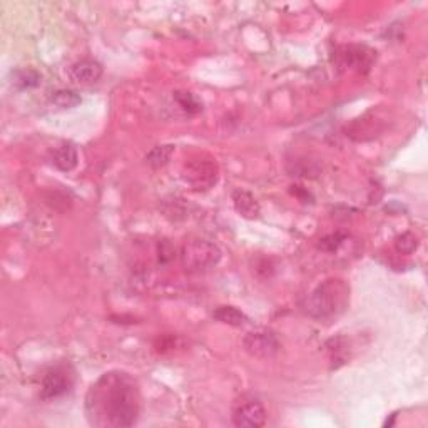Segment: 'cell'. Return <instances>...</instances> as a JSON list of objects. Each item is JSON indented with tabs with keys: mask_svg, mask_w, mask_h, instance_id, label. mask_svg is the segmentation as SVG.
<instances>
[{
	"mask_svg": "<svg viewBox=\"0 0 428 428\" xmlns=\"http://www.w3.org/2000/svg\"><path fill=\"white\" fill-rule=\"evenodd\" d=\"M291 192H293L299 201H303V203H313V196L302 186H291Z\"/></svg>",
	"mask_w": 428,
	"mask_h": 428,
	"instance_id": "21",
	"label": "cell"
},
{
	"mask_svg": "<svg viewBox=\"0 0 428 428\" xmlns=\"http://www.w3.org/2000/svg\"><path fill=\"white\" fill-rule=\"evenodd\" d=\"M42 76L34 69H15L10 76L12 88L17 90H27L34 89L40 84Z\"/></svg>",
	"mask_w": 428,
	"mask_h": 428,
	"instance_id": "12",
	"label": "cell"
},
{
	"mask_svg": "<svg viewBox=\"0 0 428 428\" xmlns=\"http://www.w3.org/2000/svg\"><path fill=\"white\" fill-rule=\"evenodd\" d=\"M341 57H343V63L348 67L355 69L358 72H368V69L373 64L374 52L366 47H360V45H352V47L345 49Z\"/></svg>",
	"mask_w": 428,
	"mask_h": 428,
	"instance_id": "9",
	"label": "cell"
},
{
	"mask_svg": "<svg viewBox=\"0 0 428 428\" xmlns=\"http://www.w3.org/2000/svg\"><path fill=\"white\" fill-rule=\"evenodd\" d=\"M51 101L52 104L60 107V109H74V107L81 104L82 99L79 94L74 92V90L63 89V90H56V92L51 96Z\"/></svg>",
	"mask_w": 428,
	"mask_h": 428,
	"instance_id": "14",
	"label": "cell"
},
{
	"mask_svg": "<svg viewBox=\"0 0 428 428\" xmlns=\"http://www.w3.org/2000/svg\"><path fill=\"white\" fill-rule=\"evenodd\" d=\"M418 248V240L413 233L406 231L395 238V249L400 254H411Z\"/></svg>",
	"mask_w": 428,
	"mask_h": 428,
	"instance_id": "18",
	"label": "cell"
},
{
	"mask_svg": "<svg viewBox=\"0 0 428 428\" xmlns=\"http://www.w3.org/2000/svg\"><path fill=\"white\" fill-rule=\"evenodd\" d=\"M183 178L191 184L196 191L211 189L217 181V166L213 159L196 158L191 159L184 166Z\"/></svg>",
	"mask_w": 428,
	"mask_h": 428,
	"instance_id": "7",
	"label": "cell"
},
{
	"mask_svg": "<svg viewBox=\"0 0 428 428\" xmlns=\"http://www.w3.org/2000/svg\"><path fill=\"white\" fill-rule=\"evenodd\" d=\"M141 411L138 381L124 372H109L89 388L85 413L94 427H133Z\"/></svg>",
	"mask_w": 428,
	"mask_h": 428,
	"instance_id": "1",
	"label": "cell"
},
{
	"mask_svg": "<svg viewBox=\"0 0 428 428\" xmlns=\"http://www.w3.org/2000/svg\"><path fill=\"white\" fill-rule=\"evenodd\" d=\"M233 423L241 428H258L266 423V410L261 400L245 395L233 406Z\"/></svg>",
	"mask_w": 428,
	"mask_h": 428,
	"instance_id": "5",
	"label": "cell"
},
{
	"mask_svg": "<svg viewBox=\"0 0 428 428\" xmlns=\"http://www.w3.org/2000/svg\"><path fill=\"white\" fill-rule=\"evenodd\" d=\"M77 160H79L77 149L71 142L60 144V146H57L52 152V164L63 172L72 171L74 167L77 166Z\"/></svg>",
	"mask_w": 428,
	"mask_h": 428,
	"instance_id": "11",
	"label": "cell"
},
{
	"mask_svg": "<svg viewBox=\"0 0 428 428\" xmlns=\"http://www.w3.org/2000/svg\"><path fill=\"white\" fill-rule=\"evenodd\" d=\"M172 152H174V146H156L147 152L146 163L152 167L166 166L170 163Z\"/></svg>",
	"mask_w": 428,
	"mask_h": 428,
	"instance_id": "15",
	"label": "cell"
},
{
	"mask_svg": "<svg viewBox=\"0 0 428 428\" xmlns=\"http://www.w3.org/2000/svg\"><path fill=\"white\" fill-rule=\"evenodd\" d=\"M221 261V249L203 238H189L181 248V266L188 274H203Z\"/></svg>",
	"mask_w": 428,
	"mask_h": 428,
	"instance_id": "3",
	"label": "cell"
},
{
	"mask_svg": "<svg viewBox=\"0 0 428 428\" xmlns=\"http://www.w3.org/2000/svg\"><path fill=\"white\" fill-rule=\"evenodd\" d=\"M74 386V372L69 365H57L47 370L40 385V398L42 400H54V398L64 397Z\"/></svg>",
	"mask_w": 428,
	"mask_h": 428,
	"instance_id": "4",
	"label": "cell"
},
{
	"mask_svg": "<svg viewBox=\"0 0 428 428\" xmlns=\"http://www.w3.org/2000/svg\"><path fill=\"white\" fill-rule=\"evenodd\" d=\"M242 347H245L249 356L268 360V358H273L279 352V340L273 330L256 328V330L249 331L245 336Z\"/></svg>",
	"mask_w": 428,
	"mask_h": 428,
	"instance_id": "6",
	"label": "cell"
},
{
	"mask_svg": "<svg viewBox=\"0 0 428 428\" xmlns=\"http://www.w3.org/2000/svg\"><path fill=\"white\" fill-rule=\"evenodd\" d=\"M291 176H303V178H316L320 174V166L315 160L308 159H296L293 160V170H290Z\"/></svg>",
	"mask_w": 428,
	"mask_h": 428,
	"instance_id": "17",
	"label": "cell"
},
{
	"mask_svg": "<svg viewBox=\"0 0 428 428\" xmlns=\"http://www.w3.org/2000/svg\"><path fill=\"white\" fill-rule=\"evenodd\" d=\"M172 258V248L167 241H163L159 245V261L167 263Z\"/></svg>",
	"mask_w": 428,
	"mask_h": 428,
	"instance_id": "20",
	"label": "cell"
},
{
	"mask_svg": "<svg viewBox=\"0 0 428 428\" xmlns=\"http://www.w3.org/2000/svg\"><path fill=\"white\" fill-rule=\"evenodd\" d=\"M345 241H347V234L333 233V234H328V236L321 238L318 242V248L327 251V253H335V251H338V248L343 245Z\"/></svg>",
	"mask_w": 428,
	"mask_h": 428,
	"instance_id": "19",
	"label": "cell"
},
{
	"mask_svg": "<svg viewBox=\"0 0 428 428\" xmlns=\"http://www.w3.org/2000/svg\"><path fill=\"white\" fill-rule=\"evenodd\" d=\"M349 304V286L345 279L323 281L306 298V311L311 318L328 321L338 318Z\"/></svg>",
	"mask_w": 428,
	"mask_h": 428,
	"instance_id": "2",
	"label": "cell"
},
{
	"mask_svg": "<svg viewBox=\"0 0 428 428\" xmlns=\"http://www.w3.org/2000/svg\"><path fill=\"white\" fill-rule=\"evenodd\" d=\"M176 102L181 106V109L186 110L188 114H197L203 110V102L191 92H174Z\"/></svg>",
	"mask_w": 428,
	"mask_h": 428,
	"instance_id": "16",
	"label": "cell"
},
{
	"mask_svg": "<svg viewBox=\"0 0 428 428\" xmlns=\"http://www.w3.org/2000/svg\"><path fill=\"white\" fill-rule=\"evenodd\" d=\"M213 318L220 323L229 324V327H242L248 321V316L234 306H220L213 313Z\"/></svg>",
	"mask_w": 428,
	"mask_h": 428,
	"instance_id": "13",
	"label": "cell"
},
{
	"mask_svg": "<svg viewBox=\"0 0 428 428\" xmlns=\"http://www.w3.org/2000/svg\"><path fill=\"white\" fill-rule=\"evenodd\" d=\"M71 76L79 84H94L102 77V65L94 59L77 60L76 64H72Z\"/></svg>",
	"mask_w": 428,
	"mask_h": 428,
	"instance_id": "8",
	"label": "cell"
},
{
	"mask_svg": "<svg viewBox=\"0 0 428 428\" xmlns=\"http://www.w3.org/2000/svg\"><path fill=\"white\" fill-rule=\"evenodd\" d=\"M233 204L238 214L246 217V220H256L259 211H261L256 197L248 191H242V189H238V191L233 192Z\"/></svg>",
	"mask_w": 428,
	"mask_h": 428,
	"instance_id": "10",
	"label": "cell"
}]
</instances>
